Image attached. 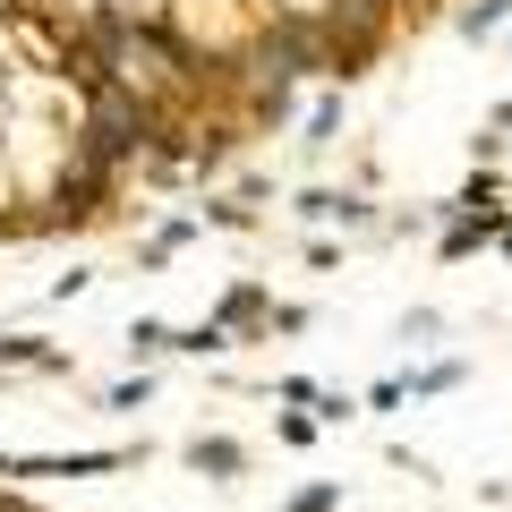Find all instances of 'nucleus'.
<instances>
[{
    "label": "nucleus",
    "mask_w": 512,
    "mask_h": 512,
    "mask_svg": "<svg viewBox=\"0 0 512 512\" xmlns=\"http://www.w3.org/2000/svg\"><path fill=\"white\" fill-rule=\"evenodd\" d=\"M146 453V444H94V453H26L18 478H111L128 470V461Z\"/></svg>",
    "instance_id": "obj_1"
},
{
    "label": "nucleus",
    "mask_w": 512,
    "mask_h": 512,
    "mask_svg": "<svg viewBox=\"0 0 512 512\" xmlns=\"http://www.w3.org/2000/svg\"><path fill=\"white\" fill-rule=\"evenodd\" d=\"M299 222H342V231H384L376 222V205L359 197V188H299V205H291Z\"/></svg>",
    "instance_id": "obj_2"
},
{
    "label": "nucleus",
    "mask_w": 512,
    "mask_h": 512,
    "mask_svg": "<svg viewBox=\"0 0 512 512\" xmlns=\"http://www.w3.org/2000/svg\"><path fill=\"white\" fill-rule=\"evenodd\" d=\"M180 453H188V470H197V478H214V487H231V478H248V444H239V436H222V427H205V436H188Z\"/></svg>",
    "instance_id": "obj_3"
},
{
    "label": "nucleus",
    "mask_w": 512,
    "mask_h": 512,
    "mask_svg": "<svg viewBox=\"0 0 512 512\" xmlns=\"http://www.w3.org/2000/svg\"><path fill=\"white\" fill-rule=\"evenodd\" d=\"M495 222H504V205H478V214H444L436 256H444V265H470L478 248H495Z\"/></svg>",
    "instance_id": "obj_4"
},
{
    "label": "nucleus",
    "mask_w": 512,
    "mask_h": 512,
    "mask_svg": "<svg viewBox=\"0 0 512 512\" xmlns=\"http://www.w3.org/2000/svg\"><path fill=\"white\" fill-rule=\"evenodd\" d=\"M342 120H350V103H342V86H316V103H308V120H299V146H308V154H325V146H342Z\"/></svg>",
    "instance_id": "obj_5"
},
{
    "label": "nucleus",
    "mask_w": 512,
    "mask_h": 512,
    "mask_svg": "<svg viewBox=\"0 0 512 512\" xmlns=\"http://www.w3.org/2000/svg\"><path fill=\"white\" fill-rule=\"evenodd\" d=\"M214 325H222V333H248V325H265V282H231V291L214 299Z\"/></svg>",
    "instance_id": "obj_6"
},
{
    "label": "nucleus",
    "mask_w": 512,
    "mask_h": 512,
    "mask_svg": "<svg viewBox=\"0 0 512 512\" xmlns=\"http://www.w3.org/2000/svg\"><path fill=\"white\" fill-rule=\"evenodd\" d=\"M0 367H43V376H69V350L35 342V333H0Z\"/></svg>",
    "instance_id": "obj_7"
},
{
    "label": "nucleus",
    "mask_w": 512,
    "mask_h": 512,
    "mask_svg": "<svg viewBox=\"0 0 512 512\" xmlns=\"http://www.w3.org/2000/svg\"><path fill=\"white\" fill-rule=\"evenodd\" d=\"M461 376H470V359H427V367L402 376V393L410 402H436V393H461Z\"/></svg>",
    "instance_id": "obj_8"
},
{
    "label": "nucleus",
    "mask_w": 512,
    "mask_h": 512,
    "mask_svg": "<svg viewBox=\"0 0 512 512\" xmlns=\"http://www.w3.org/2000/svg\"><path fill=\"white\" fill-rule=\"evenodd\" d=\"M461 35H470V43H487V35H504V26H512V0H461Z\"/></svg>",
    "instance_id": "obj_9"
},
{
    "label": "nucleus",
    "mask_w": 512,
    "mask_h": 512,
    "mask_svg": "<svg viewBox=\"0 0 512 512\" xmlns=\"http://www.w3.org/2000/svg\"><path fill=\"white\" fill-rule=\"evenodd\" d=\"M171 350H180V359H222V350H231V333H222L214 316H205V325H171Z\"/></svg>",
    "instance_id": "obj_10"
},
{
    "label": "nucleus",
    "mask_w": 512,
    "mask_h": 512,
    "mask_svg": "<svg viewBox=\"0 0 512 512\" xmlns=\"http://www.w3.org/2000/svg\"><path fill=\"white\" fill-rule=\"evenodd\" d=\"M444 205H453V214H478V205H504V171H495V163H478L470 180H461V197H444Z\"/></svg>",
    "instance_id": "obj_11"
},
{
    "label": "nucleus",
    "mask_w": 512,
    "mask_h": 512,
    "mask_svg": "<svg viewBox=\"0 0 512 512\" xmlns=\"http://www.w3.org/2000/svg\"><path fill=\"white\" fill-rule=\"evenodd\" d=\"M188 239H197V222H188V214H180V222H163V231H154L146 248H137V265H146V274H154V265H171V256H180Z\"/></svg>",
    "instance_id": "obj_12"
},
{
    "label": "nucleus",
    "mask_w": 512,
    "mask_h": 512,
    "mask_svg": "<svg viewBox=\"0 0 512 512\" xmlns=\"http://www.w3.org/2000/svg\"><path fill=\"white\" fill-rule=\"evenodd\" d=\"M128 359H171V325L163 316H137V325H128Z\"/></svg>",
    "instance_id": "obj_13"
},
{
    "label": "nucleus",
    "mask_w": 512,
    "mask_h": 512,
    "mask_svg": "<svg viewBox=\"0 0 512 512\" xmlns=\"http://www.w3.org/2000/svg\"><path fill=\"white\" fill-rule=\"evenodd\" d=\"M146 402H154V376H146V367H137V376H120V384L103 393V410H120V419H137Z\"/></svg>",
    "instance_id": "obj_14"
},
{
    "label": "nucleus",
    "mask_w": 512,
    "mask_h": 512,
    "mask_svg": "<svg viewBox=\"0 0 512 512\" xmlns=\"http://www.w3.org/2000/svg\"><path fill=\"white\" fill-rule=\"evenodd\" d=\"M197 222H214V231H256V205L248 197H205Z\"/></svg>",
    "instance_id": "obj_15"
},
{
    "label": "nucleus",
    "mask_w": 512,
    "mask_h": 512,
    "mask_svg": "<svg viewBox=\"0 0 512 512\" xmlns=\"http://www.w3.org/2000/svg\"><path fill=\"white\" fill-rule=\"evenodd\" d=\"M291 512H342V478H308V487H291Z\"/></svg>",
    "instance_id": "obj_16"
},
{
    "label": "nucleus",
    "mask_w": 512,
    "mask_h": 512,
    "mask_svg": "<svg viewBox=\"0 0 512 512\" xmlns=\"http://www.w3.org/2000/svg\"><path fill=\"white\" fill-rule=\"evenodd\" d=\"M265 325H274V333H308L316 308H308V299H265Z\"/></svg>",
    "instance_id": "obj_17"
},
{
    "label": "nucleus",
    "mask_w": 512,
    "mask_h": 512,
    "mask_svg": "<svg viewBox=\"0 0 512 512\" xmlns=\"http://www.w3.org/2000/svg\"><path fill=\"white\" fill-rule=\"evenodd\" d=\"M316 427H350V419H359V402H350V393H333V384H316Z\"/></svg>",
    "instance_id": "obj_18"
},
{
    "label": "nucleus",
    "mask_w": 512,
    "mask_h": 512,
    "mask_svg": "<svg viewBox=\"0 0 512 512\" xmlns=\"http://www.w3.org/2000/svg\"><path fill=\"white\" fill-rule=\"evenodd\" d=\"M274 436H282V444H299V453H308V444L325 436V427H316V410H299V402H291V410H282V419H274Z\"/></svg>",
    "instance_id": "obj_19"
},
{
    "label": "nucleus",
    "mask_w": 512,
    "mask_h": 512,
    "mask_svg": "<svg viewBox=\"0 0 512 512\" xmlns=\"http://www.w3.org/2000/svg\"><path fill=\"white\" fill-rule=\"evenodd\" d=\"M436 333H444V316H436V308H410V316H402V342H410V350L436 342Z\"/></svg>",
    "instance_id": "obj_20"
},
{
    "label": "nucleus",
    "mask_w": 512,
    "mask_h": 512,
    "mask_svg": "<svg viewBox=\"0 0 512 512\" xmlns=\"http://www.w3.org/2000/svg\"><path fill=\"white\" fill-rule=\"evenodd\" d=\"M402 402H410L402 376H376V384H367V410H402Z\"/></svg>",
    "instance_id": "obj_21"
},
{
    "label": "nucleus",
    "mask_w": 512,
    "mask_h": 512,
    "mask_svg": "<svg viewBox=\"0 0 512 512\" xmlns=\"http://www.w3.org/2000/svg\"><path fill=\"white\" fill-rule=\"evenodd\" d=\"M470 154H478V163H504V128L487 120V128H478V137H470Z\"/></svg>",
    "instance_id": "obj_22"
},
{
    "label": "nucleus",
    "mask_w": 512,
    "mask_h": 512,
    "mask_svg": "<svg viewBox=\"0 0 512 512\" xmlns=\"http://www.w3.org/2000/svg\"><path fill=\"white\" fill-rule=\"evenodd\" d=\"M86 291H94V274H86V265H69V274L52 282V299H86Z\"/></svg>",
    "instance_id": "obj_23"
},
{
    "label": "nucleus",
    "mask_w": 512,
    "mask_h": 512,
    "mask_svg": "<svg viewBox=\"0 0 512 512\" xmlns=\"http://www.w3.org/2000/svg\"><path fill=\"white\" fill-rule=\"evenodd\" d=\"M495 248H504V256H512V214H504V222H495Z\"/></svg>",
    "instance_id": "obj_24"
},
{
    "label": "nucleus",
    "mask_w": 512,
    "mask_h": 512,
    "mask_svg": "<svg viewBox=\"0 0 512 512\" xmlns=\"http://www.w3.org/2000/svg\"><path fill=\"white\" fill-rule=\"evenodd\" d=\"M495 128H504V137H512V94H504V103H495Z\"/></svg>",
    "instance_id": "obj_25"
},
{
    "label": "nucleus",
    "mask_w": 512,
    "mask_h": 512,
    "mask_svg": "<svg viewBox=\"0 0 512 512\" xmlns=\"http://www.w3.org/2000/svg\"><path fill=\"white\" fill-rule=\"evenodd\" d=\"M504 43H512V26H504Z\"/></svg>",
    "instance_id": "obj_26"
}]
</instances>
